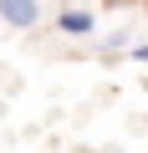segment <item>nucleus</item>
<instances>
[{
	"label": "nucleus",
	"instance_id": "obj_1",
	"mask_svg": "<svg viewBox=\"0 0 148 153\" xmlns=\"http://www.w3.org/2000/svg\"><path fill=\"white\" fill-rule=\"evenodd\" d=\"M46 21V0H0V26L10 31H36Z\"/></svg>",
	"mask_w": 148,
	"mask_h": 153
},
{
	"label": "nucleus",
	"instance_id": "obj_2",
	"mask_svg": "<svg viewBox=\"0 0 148 153\" xmlns=\"http://www.w3.org/2000/svg\"><path fill=\"white\" fill-rule=\"evenodd\" d=\"M56 31H61V36H92V31H97V10H87V5H61V10H56Z\"/></svg>",
	"mask_w": 148,
	"mask_h": 153
}]
</instances>
